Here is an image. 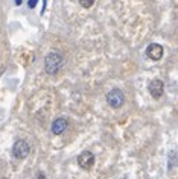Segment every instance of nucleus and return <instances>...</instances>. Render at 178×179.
Instances as JSON below:
<instances>
[{
    "label": "nucleus",
    "instance_id": "0eeeda50",
    "mask_svg": "<svg viewBox=\"0 0 178 179\" xmlns=\"http://www.w3.org/2000/svg\"><path fill=\"white\" fill-rule=\"evenodd\" d=\"M67 126H69V122L64 117H59V119L53 120V123H52V134H55V135L62 134L67 129Z\"/></svg>",
    "mask_w": 178,
    "mask_h": 179
},
{
    "label": "nucleus",
    "instance_id": "6e6552de",
    "mask_svg": "<svg viewBox=\"0 0 178 179\" xmlns=\"http://www.w3.org/2000/svg\"><path fill=\"white\" fill-rule=\"evenodd\" d=\"M79 3H81V6H82V8L89 9V8H91V6H93L94 0H79Z\"/></svg>",
    "mask_w": 178,
    "mask_h": 179
},
{
    "label": "nucleus",
    "instance_id": "39448f33",
    "mask_svg": "<svg viewBox=\"0 0 178 179\" xmlns=\"http://www.w3.org/2000/svg\"><path fill=\"white\" fill-rule=\"evenodd\" d=\"M163 53H165L163 47L160 44H157V43L149 44L148 49H146V55H148V58L152 59V61H160V59L163 58Z\"/></svg>",
    "mask_w": 178,
    "mask_h": 179
},
{
    "label": "nucleus",
    "instance_id": "f8f14e48",
    "mask_svg": "<svg viewBox=\"0 0 178 179\" xmlns=\"http://www.w3.org/2000/svg\"><path fill=\"white\" fill-rule=\"evenodd\" d=\"M14 2H15V5H17V6H20V5L23 3V0H14Z\"/></svg>",
    "mask_w": 178,
    "mask_h": 179
},
{
    "label": "nucleus",
    "instance_id": "1a4fd4ad",
    "mask_svg": "<svg viewBox=\"0 0 178 179\" xmlns=\"http://www.w3.org/2000/svg\"><path fill=\"white\" fill-rule=\"evenodd\" d=\"M37 3H38V0H29V2H28V6H29L31 9H34V8L37 6Z\"/></svg>",
    "mask_w": 178,
    "mask_h": 179
},
{
    "label": "nucleus",
    "instance_id": "423d86ee",
    "mask_svg": "<svg viewBox=\"0 0 178 179\" xmlns=\"http://www.w3.org/2000/svg\"><path fill=\"white\" fill-rule=\"evenodd\" d=\"M163 91H165V85L160 79H154L151 84H149V93L154 99H160L163 96Z\"/></svg>",
    "mask_w": 178,
    "mask_h": 179
},
{
    "label": "nucleus",
    "instance_id": "9d476101",
    "mask_svg": "<svg viewBox=\"0 0 178 179\" xmlns=\"http://www.w3.org/2000/svg\"><path fill=\"white\" fill-rule=\"evenodd\" d=\"M46 3H47V0H43V8H41V15L44 14V11H46Z\"/></svg>",
    "mask_w": 178,
    "mask_h": 179
},
{
    "label": "nucleus",
    "instance_id": "20e7f679",
    "mask_svg": "<svg viewBox=\"0 0 178 179\" xmlns=\"http://www.w3.org/2000/svg\"><path fill=\"white\" fill-rule=\"evenodd\" d=\"M94 161H96V158H94V155H93L90 150H84V152L78 156V164H79L81 169H84V170H90V169L94 166Z\"/></svg>",
    "mask_w": 178,
    "mask_h": 179
},
{
    "label": "nucleus",
    "instance_id": "f257e3e1",
    "mask_svg": "<svg viewBox=\"0 0 178 179\" xmlns=\"http://www.w3.org/2000/svg\"><path fill=\"white\" fill-rule=\"evenodd\" d=\"M62 67V56L56 52H50L44 59V70L47 75H56Z\"/></svg>",
    "mask_w": 178,
    "mask_h": 179
},
{
    "label": "nucleus",
    "instance_id": "9b49d317",
    "mask_svg": "<svg viewBox=\"0 0 178 179\" xmlns=\"http://www.w3.org/2000/svg\"><path fill=\"white\" fill-rule=\"evenodd\" d=\"M37 179H46V176L43 173H38V175H37Z\"/></svg>",
    "mask_w": 178,
    "mask_h": 179
},
{
    "label": "nucleus",
    "instance_id": "f03ea898",
    "mask_svg": "<svg viewBox=\"0 0 178 179\" xmlns=\"http://www.w3.org/2000/svg\"><path fill=\"white\" fill-rule=\"evenodd\" d=\"M107 102H108V105H110L111 108L117 109V108H120V106L123 105V102H125V96H123V93H122L120 90L114 88V90H111V91L107 94Z\"/></svg>",
    "mask_w": 178,
    "mask_h": 179
},
{
    "label": "nucleus",
    "instance_id": "7ed1b4c3",
    "mask_svg": "<svg viewBox=\"0 0 178 179\" xmlns=\"http://www.w3.org/2000/svg\"><path fill=\"white\" fill-rule=\"evenodd\" d=\"M31 152V147L29 144L25 141V140H17L14 143V147H12V153L17 159H25Z\"/></svg>",
    "mask_w": 178,
    "mask_h": 179
}]
</instances>
